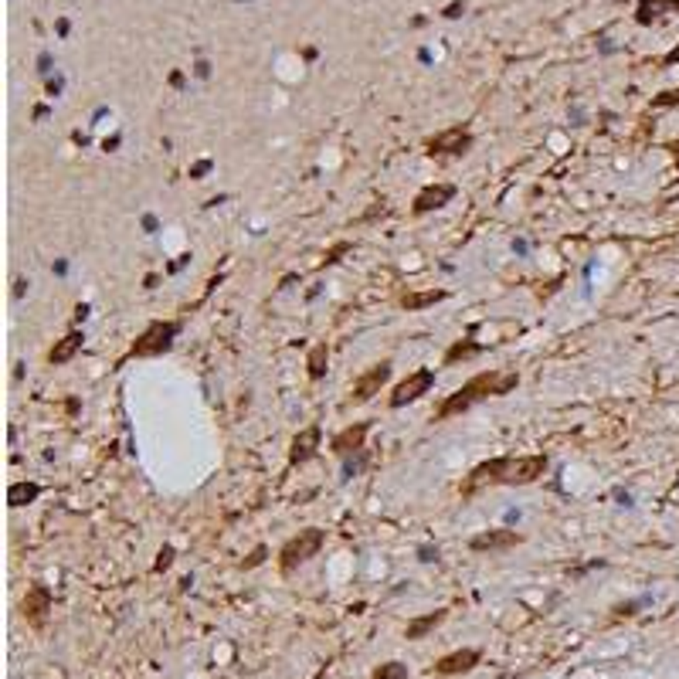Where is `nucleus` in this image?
I'll return each instance as SVG.
<instances>
[{"instance_id":"13","label":"nucleus","mask_w":679,"mask_h":679,"mask_svg":"<svg viewBox=\"0 0 679 679\" xmlns=\"http://www.w3.org/2000/svg\"><path fill=\"white\" fill-rule=\"evenodd\" d=\"M316 445H319V428L310 425L306 431H299V435H296L289 459L296 462V466H299V462H306V459H312V455H316Z\"/></svg>"},{"instance_id":"15","label":"nucleus","mask_w":679,"mask_h":679,"mask_svg":"<svg viewBox=\"0 0 679 679\" xmlns=\"http://www.w3.org/2000/svg\"><path fill=\"white\" fill-rule=\"evenodd\" d=\"M38 496H41V489L34 483H14L7 489V503L11 506H27V503H34Z\"/></svg>"},{"instance_id":"2","label":"nucleus","mask_w":679,"mask_h":679,"mask_svg":"<svg viewBox=\"0 0 679 679\" xmlns=\"http://www.w3.org/2000/svg\"><path fill=\"white\" fill-rule=\"evenodd\" d=\"M520 384V374L516 370H489V374H476L472 381H466L455 394H448L442 407H438V418H452L459 411L472 407L483 398H496V394H509V391Z\"/></svg>"},{"instance_id":"21","label":"nucleus","mask_w":679,"mask_h":679,"mask_svg":"<svg viewBox=\"0 0 679 679\" xmlns=\"http://www.w3.org/2000/svg\"><path fill=\"white\" fill-rule=\"evenodd\" d=\"M170 561H174V550L167 547V550L160 554V561H156V571H163V567H170Z\"/></svg>"},{"instance_id":"8","label":"nucleus","mask_w":679,"mask_h":679,"mask_svg":"<svg viewBox=\"0 0 679 679\" xmlns=\"http://www.w3.org/2000/svg\"><path fill=\"white\" fill-rule=\"evenodd\" d=\"M476 662H479V652H476V649H459V652L442 656V659L435 662V673H438V676H455V673H469Z\"/></svg>"},{"instance_id":"17","label":"nucleus","mask_w":679,"mask_h":679,"mask_svg":"<svg viewBox=\"0 0 679 679\" xmlns=\"http://www.w3.org/2000/svg\"><path fill=\"white\" fill-rule=\"evenodd\" d=\"M78 347H82V333H68V336L61 340L58 347L51 350V364H68V360L75 357Z\"/></svg>"},{"instance_id":"11","label":"nucleus","mask_w":679,"mask_h":679,"mask_svg":"<svg viewBox=\"0 0 679 679\" xmlns=\"http://www.w3.org/2000/svg\"><path fill=\"white\" fill-rule=\"evenodd\" d=\"M452 194H455V187H448V184H438V187H425L421 194L414 197V214H428V211H435V208H442V204H448V201H452Z\"/></svg>"},{"instance_id":"1","label":"nucleus","mask_w":679,"mask_h":679,"mask_svg":"<svg viewBox=\"0 0 679 679\" xmlns=\"http://www.w3.org/2000/svg\"><path fill=\"white\" fill-rule=\"evenodd\" d=\"M547 472V455H520V459H493L483 462L469 476L466 493L479 489L486 483H503V486H526L533 479H540Z\"/></svg>"},{"instance_id":"7","label":"nucleus","mask_w":679,"mask_h":679,"mask_svg":"<svg viewBox=\"0 0 679 679\" xmlns=\"http://www.w3.org/2000/svg\"><path fill=\"white\" fill-rule=\"evenodd\" d=\"M516 543H523V537L516 533V530H486L479 537H472L469 547L472 550H479V554H493V550H509V547H516Z\"/></svg>"},{"instance_id":"12","label":"nucleus","mask_w":679,"mask_h":679,"mask_svg":"<svg viewBox=\"0 0 679 679\" xmlns=\"http://www.w3.org/2000/svg\"><path fill=\"white\" fill-rule=\"evenodd\" d=\"M364 438H367V421H360V425H350L347 431H340V435L333 438V452H336V455L360 452V448H364Z\"/></svg>"},{"instance_id":"18","label":"nucleus","mask_w":679,"mask_h":679,"mask_svg":"<svg viewBox=\"0 0 679 679\" xmlns=\"http://www.w3.org/2000/svg\"><path fill=\"white\" fill-rule=\"evenodd\" d=\"M326 360H330V350L323 347H312L310 350V377H323L326 374Z\"/></svg>"},{"instance_id":"20","label":"nucleus","mask_w":679,"mask_h":679,"mask_svg":"<svg viewBox=\"0 0 679 679\" xmlns=\"http://www.w3.org/2000/svg\"><path fill=\"white\" fill-rule=\"evenodd\" d=\"M472 353H479V347L476 343H455V347L445 353V364H455V360H466V357H472Z\"/></svg>"},{"instance_id":"19","label":"nucleus","mask_w":679,"mask_h":679,"mask_svg":"<svg viewBox=\"0 0 679 679\" xmlns=\"http://www.w3.org/2000/svg\"><path fill=\"white\" fill-rule=\"evenodd\" d=\"M374 679H407V666L401 662H384L374 669Z\"/></svg>"},{"instance_id":"16","label":"nucleus","mask_w":679,"mask_h":679,"mask_svg":"<svg viewBox=\"0 0 679 679\" xmlns=\"http://www.w3.org/2000/svg\"><path fill=\"white\" fill-rule=\"evenodd\" d=\"M442 299H445V292H442V289L407 292L405 299H401V306H405V310H425V306H435V303H442Z\"/></svg>"},{"instance_id":"24","label":"nucleus","mask_w":679,"mask_h":679,"mask_svg":"<svg viewBox=\"0 0 679 679\" xmlns=\"http://www.w3.org/2000/svg\"><path fill=\"white\" fill-rule=\"evenodd\" d=\"M669 61H679V48H676V51H673V55H669Z\"/></svg>"},{"instance_id":"10","label":"nucleus","mask_w":679,"mask_h":679,"mask_svg":"<svg viewBox=\"0 0 679 679\" xmlns=\"http://www.w3.org/2000/svg\"><path fill=\"white\" fill-rule=\"evenodd\" d=\"M428 146H431V153H466L469 146H472V136H469L462 126H455V129H448V133L435 136Z\"/></svg>"},{"instance_id":"14","label":"nucleus","mask_w":679,"mask_h":679,"mask_svg":"<svg viewBox=\"0 0 679 679\" xmlns=\"http://www.w3.org/2000/svg\"><path fill=\"white\" fill-rule=\"evenodd\" d=\"M438 621H445V608H438V611H428V615H421V618H414V621H407V628H405V635L407 639H425L428 632L438 625Z\"/></svg>"},{"instance_id":"6","label":"nucleus","mask_w":679,"mask_h":679,"mask_svg":"<svg viewBox=\"0 0 679 679\" xmlns=\"http://www.w3.org/2000/svg\"><path fill=\"white\" fill-rule=\"evenodd\" d=\"M431 381H435V374L431 370H418V374H411L407 381H401L394 394H391V407H405L407 401H414V398H421L428 388H431Z\"/></svg>"},{"instance_id":"22","label":"nucleus","mask_w":679,"mask_h":679,"mask_svg":"<svg viewBox=\"0 0 679 679\" xmlns=\"http://www.w3.org/2000/svg\"><path fill=\"white\" fill-rule=\"evenodd\" d=\"M262 557H265V547H258L252 557H248V564H245V567H255V564H262Z\"/></svg>"},{"instance_id":"4","label":"nucleus","mask_w":679,"mask_h":679,"mask_svg":"<svg viewBox=\"0 0 679 679\" xmlns=\"http://www.w3.org/2000/svg\"><path fill=\"white\" fill-rule=\"evenodd\" d=\"M174 336H177V323H153V326H146V333L133 343L129 357H153V353H163V350L174 343Z\"/></svg>"},{"instance_id":"9","label":"nucleus","mask_w":679,"mask_h":679,"mask_svg":"<svg viewBox=\"0 0 679 679\" xmlns=\"http://www.w3.org/2000/svg\"><path fill=\"white\" fill-rule=\"evenodd\" d=\"M48 608H51V595H48V588L34 584V588L27 591V598H24V615H27V621H31L34 628H41V625H44V615H48Z\"/></svg>"},{"instance_id":"3","label":"nucleus","mask_w":679,"mask_h":679,"mask_svg":"<svg viewBox=\"0 0 679 679\" xmlns=\"http://www.w3.org/2000/svg\"><path fill=\"white\" fill-rule=\"evenodd\" d=\"M319 547H323V530H316V526L299 530V537H292V540L282 547V571H292L296 564L310 561Z\"/></svg>"},{"instance_id":"5","label":"nucleus","mask_w":679,"mask_h":679,"mask_svg":"<svg viewBox=\"0 0 679 679\" xmlns=\"http://www.w3.org/2000/svg\"><path fill=\"white\" fill-rule=\"evenodd\" d=\"M388 377H391V364H377V367H370L367 374H360L357 381H353V401L357 405H364V401H370L374 394H381V388L388 384Z\"/></svg>"},{"instance_id":"23","label":"nucleus","mask_w":679,"mask_h":679,"mask_svg":"<svg viewBox=\"0 0 679 679\" xmlns=\"http://www.w3.org/2000/svg\"><path fill=\"white\" fill-rule=\"evenodd\" d=\"M673 102H679V92H666V96H659V106H673Z\"/></svg>"}]
</instances>
